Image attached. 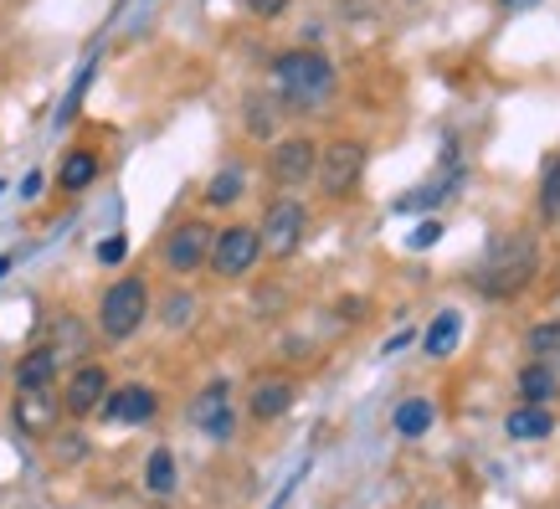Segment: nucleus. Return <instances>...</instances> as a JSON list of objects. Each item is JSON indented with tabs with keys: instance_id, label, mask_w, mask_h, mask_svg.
Here are the masks:
<instances>
[{
	"instance_id": "1",
	"label": "nucleus",
	"mask_w": 560,
	"mask_h": 509,
	"mask_svg": "<svg viewBox=\"0 0 560 509\" xmlns=\"http://www.w3.org/2000/svg\"><path fill=\"white\" fill-rule=\"evenodd\" d=\"M272 78H278L283 103L299 108V114H314V108H324V103L335 99V68H329L324 51H308V47L283 51V57L272 62Z\"/></svg>"
},
{
	"instance_id": "2",
	"label": "nucleus",
	"mask_w": 560,
	"mask_h": 509,
	"mask_svg": "<svg viewBox=\"0 0 560 509\" xmlns=\"http://www.w3.org/2000/svg\"><path fill=\"white\" fill-rule=\"evenodd\" d=\"M535 278V242L529 238H499L489 263L478 268V289L489 299H514L525 293V284Z\"/></svg>"
},
{
	"instance_id": "3",
	"label": "nucleus",
	"mask_w": 560,
	"mask_h": 509,
	"mask_svg": "<svg viewBox=\"0 0 560 509\" xmlns=\"http://www.w3.org/2000/svg\"><path fill=\"white\" fill-rule=\"evenodd\" d=\"M144 314H150V289H144V278H119L114 289L103 293L98 329L108 339H129V335H139Z\"/></svg>"
},
{
	"instance_id": "4",
	"label": "nucleus",
	"mask_w": 560,
	"mask_h": 509,
	"mask_svg": "<svg viewBox=\"0 0 560 509\" xmlns=\"http://www.w3.org/2000/svg\"><path fill=\"white\" fill-rule=\"evenodd\" d=\"M314 175H319V186L329 190V196H350V190L360 186V175H365V144H360V139H335V144H324Z\"/></svg>"
},
{
	"instance_id": "5",
	"label": "nucleus",
	"mask_w": 560,
	"mask_h": 509,
	"mask_svg": "<svg viewBox=\"0 0 560 509\" xmlns=\"http://www.w3.org/2000/svg\"><path fill=\"white\" fill-rule=\"evenodd\" d=\"M304 232H308V211L299 201H272L257 238H262V253L268 257H293L304 247Z\"/></svg>"
},
{
	"instance_id": "6",
	"label": "nucleus",
	"mask_w": 560,
	"mask_h": 509,
	"mask_svg": "<svg viewBox=\"0 0 560 509\" xmlns=\"http://www.w3.org/2000/svg\"><path fill=\"white\" fill-rule=\"evenodd\" d=\"M257 257H262V238H257V227H226V232H217V242H211V268L221 273V278H242V273L257 268Z\"/></svg>"
},
{
	"instance_id": "7",
	"label": "nucleus",
	"mask_w": 560,
	"mask_h": 509,
	"mask_svg": "<svg viewBox=\"0 0 560 509\" xmlns=\"http://www.w3.org/2000/svg\"><path fill=\"white\" fill-rule=\"evenodd\" d=\"M190 427H201L211 442H226L232 432H237V417H232V386L226 381H211V386L190 402Z\"/></svg>"
},
{
	"instance_id": "8",
	"label": "nucleus",
	"mask_w": 560,
	"mask_h": 509,
	"mask_svg": "<svg viewBox=\"0 0 560 509\" xmlns=\"http://www.w3.org/2000/svg\"><path fill=\"white\" fill-rule=\"evenodd\" d=\"M314 165H319V144L304 135H293V139H278L268 154V170H272V181L278 186H304L308 175H314Z\"/></svg>"
},
{
	"instance_id": "9",
	"label": "nucleus",
	"mask_w": 560,
	"mask_h": 509,
	"mask_svg": "<svg viewBox=\"0 0 560 509\" xmlns=\"http://www.w3.org/2000/svg\"><path fill=\"white\" fill-rule=\"evenodd\" d=\"M211 242H217V232L206 221H180L171 238H165V263L175 273H196L211 257Z\"/></svg>"
},
{
	"instance_id": "10",
	"label": "nucleus",
	"mask_w": 560,
	"mask_h": 509,
	"mask_svg": "<svg viewBox=\"0 0 560 509\" xmlns=\"http://www.w3.org/2000/svg\"><path fill=\"white\" fill-rule=\"evenodd\" d=\"M62 423V396L57 391H21L16 396V427L26 438H51Z\"/></svg>"
},
{
	"instance_id": "11",
	"label": "nucleus",
	"mask_w": 560,
	"mask_h": 509,
	"mask_svg": "<svg viewBox=\"0 0 560 509\" xmlns=\"http://www.w3.org/2000/svg\"><path fill=\"white\" fill-rule=\"evenodd\" d=\"M299 402V386H293V375H257L253 391H247V412H253L257 423H272V417H283V412Z\"/></svg>"
},
{
	"instance_id": "12",
	"label": "nucleus",
	"mask_w": 560,
	"mask_h": 509,
	"mask_svg": "<svg viewBox=\"0 0 560 509\" xmlns=\"http://www.w3.org/2000/svg\"><path fill=\"white\" fill-rule=\"evenodd\" d=\"M103 396H108V371H103V366H78V371L68 375V391H62V412L88 417V412L103 407Z\"/></svg>"
},
{
	"instance_id": "13",
	"label": "nucleus",
	"mask_w": 560,
	"mask_h": 509,
	"mask_svg": "<svg viewBox=\"0 0 560 509\" xmlns=\"http://www.w3.org/2000/svg\"><path fill=\"white\" fill-rule=\"evenodd\" d=\"M154 412H160V396L150 386H119L103 396V417L108 423H150Z\"/></svg>"
},
{
	"instance_id": "14",
	"label": "nucleus",
	"mask_w": 560,
	"mask_h": 509,
	"mask_svg": "<svg viewBox=\"0 0 560 509\" xmlns=\"http://www.w3.org/2000/svg\"><path fill=\"white\" fill-rule=\"evenodd\" d=\"M57 371H62V366H57V356H51L47 345H36L32 356H21L16 386H21V391H47L51 381H57Z\"/></svg>"
},
{
	"instance_id": "15",
	"label": "nucleus",
	"mask_w": 560,
	"mask_h": 509,
	"mask_svg": "<svg viewBox=\"0 0 560 509\" xmlns=\"http://www.w3.org/2000/svg\"><path fill=\"white\" fill-rule=\"evenodd\" d=\"M520 396H525V407H545L550 396H560L556 366H540V360H529L525 371H520Z\"/></svg>"
},
{
	"instance_id": "16",
	"label": "nucleus",
	"mask_w": 560,
	"mask_h": 509,
	"mask_svg": "<svg viewBox=\"0 0 560 509\" xmlns=\"http://www.w3.org/2000/svg\"><path fill=\"white\" fill-rule=\"evenodd\" d=\"M47 350L57 356V366L62 360H78V356H88V329L72 314H62V320L51 324V339H47Z\"/></svg>"
},
{
	"instance_id": "17",
	"label": "nucleus",
	"mask_w": 560,
	"mask_h": 509,
	"mask_svg": "<svg viewBox=\"0 0 560 509\" xmlns=\"http://www.w3.org/2000/svg\"><path fill=\"white\" fill-rule=\"evenodd\" d=\"M504 427H510V438H520V442H540V438H550V427L556 423H550V412L545 407H514Z\"/></svg>"
},
{
	"instance_id": "18",
	"label": "nucleus",
	"mask_w": 560,
	"mask_h": 509,
	"mask_svg": "<svg viewBox=\"0 0 560 509\" xmlns=\"http://www.w3.org/2000/svg\"><path fill=\"white\" fill-rule=\"evenodd\" d=\"M62 190H88L93 181H98V154H88V150H72L68 160H62Z\"/></svg>"
},
{
	"instance_id": "19",
	"label": "nucleus",
	"mask_w": 560,
	"mask_h": 509,
	"mask_svg": "<svg viewBox=\"0 0 560 509\" xmlns=\"http://www.w3.org/2000/svg\"><path fill=\"white\" fill-rule=\"evenodd\" d=\"M144 484H150V494H175V453H171V448H154V453H150Z\"/></svg>"
},
{
	"instance_id": "20",
	"label": "nucleus",
	"mask_w": 560,
	"mask_h": 509,
	"mask_svg": "<svg viewBox=\"0 0 560 509\" xmlns=\"http://www.w3.org/2000/svg\"><path fill=\"white\" fill-rule=\"evenodd\" d=\"M427 427H432V402H401L396 407V432L401 438H422Z\"/></svg>"
},
{
	"instance_id": "21",
	"label": "nucleus",
	"mask_w": 560,
	"mask_h": 509,
	"mask_svg": "<svg viewBox=\"0 0 560 509\" xmlns=\"http://www.w3.org/2000/svg\"><path fill=\"white\" fill-rule=\"evenodd\" d=\"M529 356L540 360V366H556L560 360V324H535V329H529Z\"/></svg>"
},
{
	"instance_id": "22",
	"label": "nucleus",
	"mask_w": 560,
	"mask_h": 509,
	"mask_svg": "<svg viewBox=\"0 0 560 509\" xmlns=\"http://www.w3.org/2000/svg\"><path fill=\"white\" fill-rule=\"evenodd\" d=\"M458 345V314H438V324L427 329V356H453Z\"/></svg>"
},
{
	"instance_id": "23",
	"label": "nucleus",
	"mask_w": 560,
	"mask_h": 509,
	"mask_svg": "<svg viewBox=\"0 0 560 509\" xmlns=\"http://www.w3.org/2000/svg\"><path fill=\"white\" fill-rule=\"evenodd\" d=\"M242 196V170L237 165H226L221 175H211V186H206V201L211 206H232Z\"/></svg>"
},
{
	"instance_id": "24",
	"label": "nucleus",
	"mask_w": 560,
	"mask_h": 509,
	"mask_svg": "<svg viewBox=\"0 0 560 509\" xmlns=\"http://www.w3.org/2000/svg\"><path fill=\"white\" fill-rule=\"evenodd\" d=\"M190 314H196V299H190V293H171V299L160 304V320L171 324V329H186Z\"/></svg>"
},
{
	"instance_id": "25",
	"label": "nucleus",
	"mask_w": 560,
	"mask_h": 509,
	"mask_svg": "<svg viewBox=\"0 0 560 509\" xmlns=\"http://www.w3.org/2000/svg\"><path fill=\"white\" fill-rule=\"evenodd\" d=\"M272 124H278V108H272V99H253V103H247V129H253V135L268 139Z\"/></svg>"
},
{
	"instance_id": "26",
	"label": "nucleus",
	"mask_w": 560,
	"mask_h": 509,
	"mask_svg": "<svg viewBox=\"0 0 560 509\" xmlns=\"http://www.w3.org/2000/svg\"><path fill=\"white\" fill-rule=\"evenodd\" d=\"M540 211L545 217H560V165L545 175V196H540Z\"/></svg>"
},
{
	"instance_id": "27",
	"label": "nucleus",
	"mask_w": 560,
	"mask_h": 509,
	"mask_svg": "<svg viewBox=\"0 0 560 509\" xmlns=\"http://www.w3.org/2000/svg\"><path fill=\"white\" fill-rule=\"evenodd\" d=\"M438 238H442V227H438V221H422V227L411 232V247H432Z\"/></svg>"
},
{
	"instance_id": "28",
	"label": "nucleus",
	"mask_w": 560,
	"mask_h": 509,
	"mask_svg": "<svg viewBox=\"0 0 560 509\" xmlns=\"http://www.w3.org/2000/svg\"><path fill=\"white\" fill-rule=\"evenodd\" d=\"M242 5H247L253 16H278V11H283L289 0H242Z\"/></svg>"
},
{
	"instance_id": "29",
	"label": "nucleus",
	"mask_w": 560,
	"mask_h": 509,
	"mask_svg": "<svg viewBox=\"0 0 560 509\" xmlns=\"http://www.w3.org/2000/svg\"><path fill=\"white\" fill-rule=\"evenodd\" d=\"M98 257H103V263H119V257H124V238H108L98 247Z\"/></svg>"
},
{
	"instance_id": "30",
	"label": "nucleus",
	"mask_w": 560,
	"mask_h": 509,
	"mask_svg": "<svg viewBox=\"0 0 560 509\" xmlns=\"http://www.w3.org/2000/svg\"><path fill=\"white\" fill-rule=\"evenodd\" d=\"M5 273H11V257H0V278H5Z\"/></svg>"
}]
</instances>
